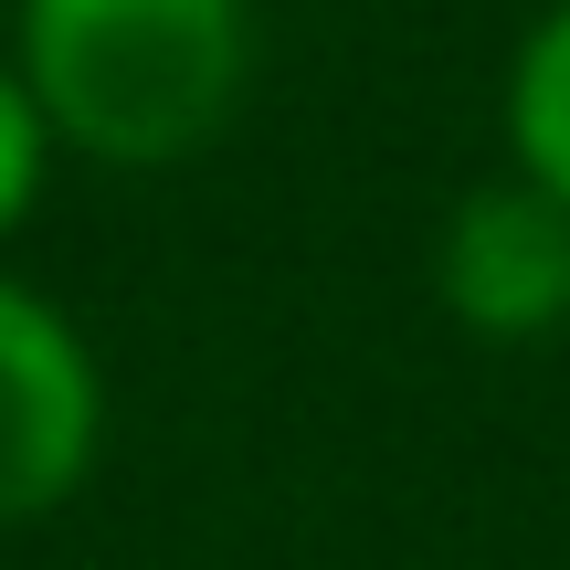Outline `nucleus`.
Wrapping results in <instances>:
<instances>
[{"mask_svg": "<svg viewBox=\"0 0 570 570\" xmlns=\"http://www.w3.org/2000/svg\"><path fill=\"white\" fill-rule=\"evenodd\" d=\"M42 180H53V127H42V106H32V85H21V63L0 53V244L32 223Z\"/></svg>", "mask_w": 570, "mask_h": 570, "instance_id": "5", "label": "nucleus"}, {"mask_svg": "<svg viewBox=\"0 0 570 570\" xmlns=\"http://www.w3.org/2000/svg\"><path fill=\"white\" fill-rule=\"evenodd\" d=\"M497 127H508V169L539 180L550 202H570V0L518 32L508 85H497Z\"/></svg>", "mask_w": 570, "mask_h": 570, "instance_id": "4", "label": "nucleus"}, {"mask_svg": "<svg viewBox=\"0 0 570 570\" xmlns=\"http://www.w3.org/2000/svg\"><path fill=\"white\" fill-rule=\"evenodd\" d=\"M11 63L53 148L180 169L254 85V0H11Z\"/></svg>", "mask_w": 570, "mask_h": 570, "instance_id": "1", "label": "nucleus"}, {"mask_svg": "<svg viewBox=\"0 0 570 570\" xmlns=\"http://www.w3.org/2000/svg\"><path fill=\"white\" fill-rule=\"evenodd\" d=\"M106 454V370L96 338L42 285L0 275V529L75 508Z\"/></svg>", "mask_w": 570, "mask_h": 570, "instance_id": "2", "label": "nucleus"}, {"mask_svg": "<svg viewBox=\"0 0 570 570\" xmlns=\"http://www.w3.org/2000/svg\"><path fill=\"white\" fill-rule=\"evenodd\" d=\"M433 296L465 338L497 348H539L570 327V202H550L539 180L497 169L433 233Z\"/></svg>", "mask_w": 570, "mask_h": 570, "instance_id": "3", "label": "nucleus"}]
</instances>
